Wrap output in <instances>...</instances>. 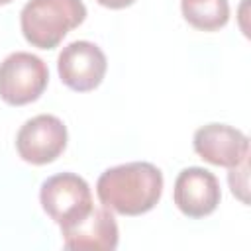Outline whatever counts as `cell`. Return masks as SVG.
I'll use <instances>...</instances> for the list:
<instances>
[{
    "label": "cell",
    "mask_w": 251,
    "mask_h": 251,
    "mask_svg": "<svg viewBox=\"0 0 251 251\" xmlns=\"http://www.w3.org/2000/svg\"><path fill=\"white\" fill-rule=\"evenodd\" d=\"M104 208L120 216H141L157 206L163 194V173L147 161H133L106 169L96 182Z\"/></svg>",
    "instance_id": "1"
},
{
    "label": "cell",
    "mask_w": 251,
    "mask_h": 251,
    "mask_svg": "<svg viewBox=\"0 0 251 251\" xmlns=\"http://www.w3.org/2000/svg\"><path fill=\"white\" fill-rule=\"evenodd\" d=\"M84 20L86 6L82 0H29L20 12L22 33L37 49H55Z\"/></svg>",
    "instance_id": "2"
},
{
    "label": "cell",
    "mask_w": 251,
    "mask_h": 251,
    "mask_svg": "<svg viewBox=\"0 0 251 251\" xmlns=\"http://www.w3.org/2000/svg\"><path fill=\"white\" fill-rule=\"evenodd\" d=\"M39 202L43 212L59 227H69L92 210V192L82 176L75 173H59L43 180Z\"/></svg>",
    "instance_id": "3"
},
{
    "label": "cell",
    "mask_w": 251,
    "mask_h": 251,
    "mask_svg": "<svg viewBox=\"0 0 251 251\" xmlns=\"http://www.w3.org/2000/svg\"><path fill=\"white\" fill-rule=\"evenodd\" d=\"M49 84L45 61L27 51L10 53L0 63V98L10 106L35 102Z\"/></svg>",
    "instance_id": "4"
},
{
    "label": "cell",
    "mask_w": 251,
    "mask_h": 251,
    "mask_svg": "<svg viewBox=\"0 0 251 251\" xmlns=\"http://www.w3.org/2000/svg\"><path fill=\"white\" fill-rule=\"evenodd\" d=\"M69 141L67 126L51 114H39L24 122L16 135L18 155L31 165H47L61 157Z\"/></svg>",
    "instance_id": "5"
},
{
    "label": "cell",
    "mask_w": 251,
    "mask_h": 251,
    "mask_svg": "<svg viewBox=\"0 0 251 251\" xmlns=\"http://www.w3.org/2000/svg\"><path fill=\"white\" fill-rule=\"evenodd\" d=\"M108 61L104 51L92 41H73L57 57L61 82L75 92H90L104 80Z\"/></svg>",
    "instance_id": "6"
},
{
    "label": "cell",
    "mask_w": 251,
    "mask_h": 251,
    "mask_svg": "<svg viewBox=\"0 0 251 251\" xmlns=\"http://www.w3.org/2000/svg\"><path fill=\"white\" fill-rule=\"evenodd\" d=\"M192 147L200 159L216 167H237L249 159V137L227 124H208L196 129Z\"/></svg>",
    "instance_id": "7"
},
{
    "label": "cell",
    "mask_w": 251,
    "mask_h": 251,
    "mask_svg": "<svg viewBox=\"0 0 251 251\" xmlns=\"http://www.w3.org/2000/svg\"><path fill=\"white\" fill-rule=\"evenodd\" d=\"M173 198L176 208L184 216L204 218L218 208L222 190L214 173L202 167H188L178 173L173 188Z\"/></svg>",
    "instance_id": "8"
},
{
    "label": "cell",
    "mask_w": 251,
    "mask_h": 251,
    "mask_svg": "<svg viewBox=\"0 0 251 251\" xmlns=\"http://www.w3.org/2000/svg\"><path fill=\"white\" fill-rule=\"evenodd\" d=\"M67 249L76 251H114L120 241L116 218L108 208H94L76 224L61 227Z\"/></svg>",
    "instance_id": "9"
},
{
    "label": "cell",
    "mask_w": 251,
    "mask_h": 251,
    "mask_svg": "<svg viewBox=\"0 0 251 251\" xmlns=\"http://www.w3.org/2000/svg\"><path fill=\"white\" fill-rule=\"evenodd\" d=\"M180 10L184 20L200 31H218L229 20L227 0H182Z\"/></svg>",
    "instance_id": "10"
},
{
    "label": "cell",
    "mask_w": 251,
    "mask_h": 251,
    "mask_svg": "<svg viewBox=\"0 0 251 251\" xmlns=\"http://www.w3.org/2000/svg\"><path fill=\"white\" fill-rule=\"evenodd\" d=\"M247 171H249V159L243 161V163H239L237 167H231L229 169V175H227V182H229L231 192L243 204L249 202V198H247Z\"/></svg>",
    "instance_id": "11"
},
{
    "label": "cell",
    "mask_w": 251,
    "mask_h": 251,
    "mask_svg": "<svg viewBox=\"0 0 251 251\" xmlns=\"http://www.w3.org/2000/svg\"><path fill=\"white\" fill-rule=\"evenodd\" d=\"M96 2L104 8H110V10H122V8L131 6L135 0H96Z\"/></svg>",
    "instance_id": "12"
},
{
    "label": "cell",
    "mask_w": 251,
    "mask_h": 251,
    "mask_svg": "<svg viewBox=\"0 0 251 251\" xmlns=\"http://www.w3.org/2000/svg\"><path fill=\"white\" fill-rule=\"evenodd\" d=\"M12 0H0V6H4V4H10Z\"/></svg>",
    "instance_id": "13"
}]
</instances>
